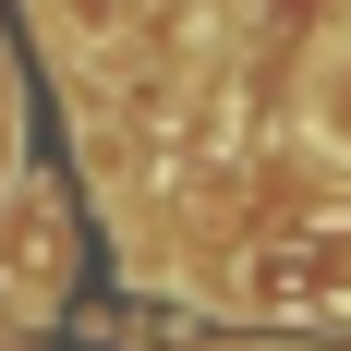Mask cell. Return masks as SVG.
Instances as JSON below:
<instances>
[{"instance_id": "1", "label": "cell", "mask_w": 351, "mask_h": 351, "mask_svg": "<svg viewBox=\"0 0 351 351\" xmlns=\"http://www.w3.org/2000/svg\"><path fill=\"white\" fill-rule=\"evenodd\" d=\"M0 291H12V303H49V291H61V206H49V194L0 206Z\"/></svg>"}, {"instance_id": "3", "label": "cell", "mask_w": 351, "mask_h": 351, "mask_svg": "<svg viewBox=\"0 0 351 351\" xmlns=\"http://www.w3.org/2000/svg\"><path fill=\"white\" fill-rule=\"evenodd\" d=\"M134 12H145V0H49V25H61V36H121Z\"/></svg>"}, {"instance_id": "2", "label": "cell", "mask_w": 351, "mask_h": 351, "mask_svg": "<svg viewBox=\"0 0 351 351\" xmlns=\"http://www.w3.org/2000/svg\"><path fill=\"white\" fill-rule=\"evenodd\" d=\"M303 145L351 170V36H315V61H303Z\"/></svg>"}]
</instances>
